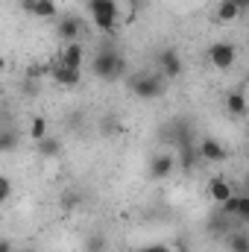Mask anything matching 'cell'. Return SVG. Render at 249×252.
<instances>
[{
	"label": "cell",
	"mask_w": 249,
	"mask_h": 252,
	"mask_svg": "<svg viewBox=\"0 0 249 252\" xmlns=\"http://www.w3.org/2000/svg\"><path fill=\"white\" fill-rule=\"evenodd\" d=\"M91 73L112 82V79H121L126 73V59L118 53V50H100L94 56V64H91Z\"/></svg>",
	"instance_id": "1"
},
{
	"label": "cell",
	"mask_w": 249,
	"mask_h": 252,
	"mask_svg": "<svg viewBox=\"0 0 249 252\" xmlns=\"http://www.w3.org/2000/svg\"><path fill=\"white\" fill-rule=\"evenodd\" d=\"M129 88L141 100H156V97L164 94V76L161 73H138V76L129 79Z\"/></svg>",
	"instance_id": "2"
},
{
	"label": "cell",
	"mask_w": 249,
	"mask_h": 252,
	"mask_svg": "<svg viewBox=\"0 0 249 252\" xmlns=\"http://www.w3.org/2000/svg\"><path fill=\"white\" fill-rule=\"evenodd\" d=\"M235 59H238V47L232 41H214L208 47V62L214 67H220V70H229L235 64Z\"/></svg>",
	"instance_id": "3"
},
{
	"label": "cell",
	"mask_w": 249,
	"mask_h": 252,
	"mask_svg": "<svg viewBox=\"0 0 249 252\" xmlns=\"http://www.w3.org/2000/svg\"><path fill=\"white\" fill-rule=\"evenodd\" d=\"M173 167H176V158H173L170 153H158V156L150 161V176H153V179H167V176L173 173Z\"/></svg>",
	"instance_id": "4"
},
{
	"label": "cell",
	"mask_w": 249,
	"mask_h": 252,
	"mask_svg": "<svg viewBox=\"0 0 249 252\" xmlns=\"http://www.w3.org/2000/svg\"><path fill=\"white\" fill-rule=\"evenodd\" d=\"M158 64H161V76H164V79H176V76L182 73V59H179L176 50H161Z\"/></svg>",
	"instance_id": "5"
},
{
	"label": "cell",
	"mask_w": 249,
	"mask_h": 252,
	"mask_svg": "<svg viewBox=\"0 0 249 252\" xmlns=\"http://www.w3.org/2000/svg\"><path fill=\"white\" fill-rule=\"evenodd\" d=\"M50 76H53V82H59L62 88H73V85L82 82V70H79V67H64V64H56V67L50 70Z\"/></svg>",
	"instance_id": "6"
},
{
	"label": "cell",
	"mask_w": 249,
	"mask_h": 252,
	"mask_svg": "<svg viewBox=\"0 0 249 252\" xmlns=\"http://www.w3.org/2000/svg\"><path fill=\"white\" fill-rule=\"evenodd\" d=\"M199 156H202L205 161H223L229 153H226V147H223L217 138H202V141H199Z\"/></svg>",
	"instance_id": "7"
},
{
	"label": "cell",
	"mask_w": 249,
	"mask_h": 252,
	"mask_svg": "<svg viewBox=\"0 0 249 252\" xmlns=\"http://www.w3.org/2000/svg\"><path fill=\"white\" fill-rule=\"evenodd\" d=\"M82 59H85V47H82L79 41L64 44V50L59 53V64H64V67H79Z\"/></svg>",
	"instance_id": "8"
},
{
	"label": "cell",
	"mask_w": 249,
	"mask_h": 252,
	"mask_svg": "<svg viewBox=\"0 0 249 252\" xmlns=\"http://www.w3.org/2000/svg\"><path fill=\"white\" fill-rule=\"evenodd\" d=\"M79 30H82V27H79V21H76V18H70V15H64L62 21L56 24V35H59L62 41H67V44L79 38Z\"/></svg>",
	"instance_id": "9"
},
{
	"label": "cell",
	"mask_w": 249,
	"mask_h": 252,
	"mask_svg": "<svg viewBox=\"0 0 249 252\" xmlns=\"http://www.w3.org/2000/svg\"><path fill=\"white\" fill-rule=\"evenodd\" d=\"M208 196H211L217 205H223L229 196H235V190H232V185H229L226 179H220V176H217V179H211V182H208Z\"/></svg>",
	"instance_id": "10"
},
{
	"label": "cell",
	"mask_w": 249,
	"mask_h": 252,
	"mask_svg": "<svg viewBox=\"0 0 249 252\" xmlns=\"http://www.w3.org/2000/svg\"><path fill=\"white\" fill-rule=\"evenodd\" d=\"M91 18H118V0H88Z\"/></svg>",
	"instance_id": "11"
},
{
	"label": "cell",
	"mask_w": 249,
	"mask_h": 252,
	"mask_svg": "<svg viewBox=\"0 0 249 252\" xmlns=\"http://www.w3.org/2000/svg\"><path fill=\"white\" fill-rule=\"evenodd\" d=\"M226 112L232 115V118H244L249 112V103H247V97L241 94V91H232L229 97H226Z\"/></svg>",
	"instance_id": "12"
},
{
	"label": "cell",
	"mask_w": 249,
	"mask_h": 252,
	"mask_svg": "<svg viewBox=\"0 0 249 252\" xmlns=\"http://www.w3.org/2000/svg\"><path fill=\"white\" fill-rule=\"evenodd\" d=\"M238 15H241V9H238L235 0H220V6H217V18L220 21H235Z\"/></svg>",
	"instance_id": "13"
},
{
	"label": "cell",
	"mask_w": 249,
	"mask_h": 252,
	"mask_svg": "<svg viewBox=\"0 0 249 252\" xmlns=\"http://www.w3.org/2000/svg\"><path fill=\"white\" fill-rule=\"evenodd\" d=\"M30 135H32L35 141H44V138H50V135H47V118L35 115V118H32V124H30Z\"/></svg>",
	"instance_id": "14"
},
{
	"label": "cell",
	"mask_w": 249,
	"mask_h": 252,
	"mask_svg": "<svg viewBox=\"0 0 249 252\" xmlns=\"http://www.w3.org/2000/svg\"><path fill=\"white\" fill-rule=\"evenodd\" d=\"M179 150H182V167H185V170H190V167H193V161H196V158H202V156H199V147L182 144Z\"/></svg>",
	"instance_id": "15"
},
{
	"label": "cell",
	"mask_w": 249,
	"mask_h": 252,
	"mask_svg": "<svg viewBox=\"0 0 249 252\" xmlns=\"http://www.w3.org/2000/svg\"><path fill=\"white\" fill-rule=\"evenodd\" d=\"M38 153L53 158V156H59V153H62V144H59L56 138H44V141H38Z\"/></svg>",
	"instance_id": "16"
},
{
	"label": "cell",
	"mask_w": 249,
	"mask_h": 252,
	"mask_svg": "<svg viewBox=\"0 0 249 252\" xmlns=\"http://www.w3.org/2000/svg\"><path fill=\"white\" fill-rule=\"evenodd\" d=\"M229 252H249V235L238 232L229 238Z\"/></svg>",
	"instance_id": "17"
},
{
	"label": "cell",
	"mask_w": 249,
	"mask_h": 252,
	"mask_svg": "<svg viewBox=\"0 0 249 252\" xmlns=\"http://www.w3.org/2000/svg\"><path fill=\"white\" fill-rule=\"evenodd\" d=\"M35 18H56V0H38Z\"/></svg>",
	"instance_id": "18"
},
{
	"label": "cell",
	"mask_w": 249,
	"mask_h": 252,
	"mask_svg": "<svg viewBox=\"0 0 249 252\" xmlns=\"http://www.w3.org/2000/svg\"><path fill=\"white\" fill-rule=\"evenodd\" d=\"M85 252H106V238L103 235H88L85 238Z\"/></svg>",
	"instance_id": "19"
},
{
	"label": "cell",
	"mask_w": 249,
	"mask_h": 252,
	"mask_svg": "<svg viewBox=\"0 0 249 252\" xmlns=\"http://www.w3.org/2000/svg\"><path fill=\"white\" fill-rule=\"evenodd\" d=\"M0 150H3V153H12V150H15V132H12L9 126H6L3 135H0Z\"/></svg>",
	"instance_id": "20"
},
{
	"label": "cell",
	"mask_w": 249,
	"mask_h": 252,
	"mask_svg": "<svg viewBox=\"0 0 249 252\" xmlns=\"http://www.w3.org/2000/svg\"><path fill=\"white\" fill-rule=\"evenodd\" d=\"M235 220H241V223H249V193L238 199V214H235Z\"/></svg>",
	"instance_id": "21"
},
{
	"label": "cell",
	"mask_w": 249,
	"mask_h": 252,
	"mask_svg": "<svg viewBox=\"0 0 249 252\" xmlns=\"http://www.w3.org/2000/svg\"><path fill=\"white\" fill-rule=\"evenodd\" d=\"M9 196H12V182H9V176H3V179H0V199L6 202Z\"/></svg>",
	"instance_id": "22"
},
{
	"label": "cell",
	"mask_w": 249,
	"mask_h": 252,
	"mask_svg": "<svg viewBox=\"0 0 249 252\" xmlns=\"http://www.w3.org/2000/svg\"><path fill=\"white\" fill-rule=\"evenodd\" d=\"M35 6H38V0H21V9L27 15H35Z\"/></svg>",
	"instance_id": "23"
},
{
	"label": "cell",
	"mask_w": 249,
	"mask_h": 252,
	"mask_svg": "<svg viewBox=\"0 0 249 252\" xmlns=\"http://www.w3.org/2000/svg\"><path fill=\"white\" fill-rule=\"evenodd\" d=\"M135 252H170L167 244H156V247H144V250H135Z\"/></svg>",
	"instance_id": "24"
},
{
	"label": "cell",
	"mask_w": 249,
	"mask_h": 252,
	"mask_svg": "<svg viewBox=\"0 0 249 252\" xmlns=\"http://www.w3.org/2000/svg\"><path fill=\"white\" fill-rule=\"evenodd\" d=\"M76 202H79V196H76V193H64V199H62V205H64V208H73Z\"/></svg>",
	"instance_id": "25"
},
{
	"label": "cell",
	"mask_w": 249,
	"mask_h": 252,
	"mask_svg": "<svg viewBox=\"0 0 249 252\" xmlns=\"http://www.w3.org/2000/svg\"><path fill=\"white\" fill-rule=\"evenodd\" d=\"M0 252H12V241H9V238L0 241Z\"/></svg>",
	"instance_id": "26"
},
{
	"label": "cell",
	"mask_w": 249,
	"mask_h": 252,
	"mask_svg": "<svg viewBox=\"0 0 249 252\" xmlns=\"http://www.w3.org/2000/svg\"><path fill=\"white\" fill-rule=\"evenodd\" d=\"M235 3H238V9H241V15H244V12H249V0H235Z\"/></svg>",
	"instance_id": "27"
},
{
	"label": "cell",
	"mask_w": 249,
	"mask_h": 252,
	"mask_svg": "<svg viewBox=\"0 0 249 252\" xmlns=\"http://www.w3.org/2000/svg\"><path fill=\"white\" fill-rule=\"evenodd\" d=\"M247 190H249V176H247Z\"/></svg>",
	"instance_id": "28"
}]
</instances>
